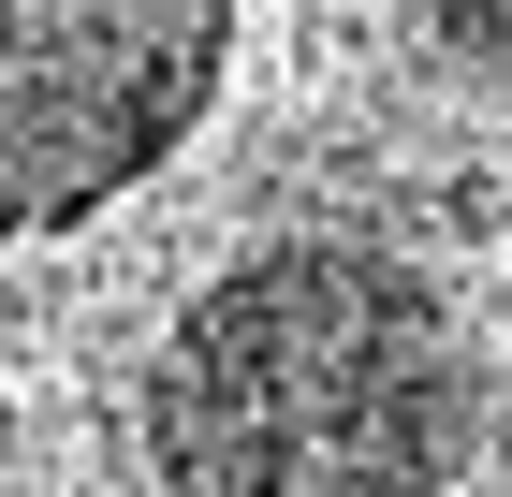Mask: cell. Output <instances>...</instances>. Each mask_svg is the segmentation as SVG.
Wrapping results in <instances>:
<instances>
[{
	"mask_svg": "<svg viewBox=\"0 0 512 497\" xmlns=\"http://www.w3.org/2000/svg\"><path fill=\"white\" fill-rule=\"evenodd\" d=\"M469 410V322L381 234H264L147 351V468L176 497H439Z\"/></svg>",
	"mask_w": 512,
	"mask_h": 497,
	"instance_id": "1",
	"label": "cell"
},
{
	"mask_svg": "<svg viewBox=\"0 0 512 497\" xmlns=\"http://www.w3.org/2000/svg\"><path fill=\"white\" fill-rule=\"evenodd\" d=\"M249 0H0V234L132 205L235 88Z\"/></svg>",
	"mask_w": 512,
	"mask_h": 497,
	"instance_id": "2",
	"label": "cell"
},
{
	"mask_svg": "<svg viewBox=\"0 0 512 497\" xmlns=\"http://www.w3.org/2000/svg\"><path fill=\"white\" fill-rule=\"evenodd\" d=\"M425 15H439V44H454L469 74H498V88H512V0H425Z\"/></svg>",
	"mask_w": 512,
	"mask_h": 497,
	"instance_id": "3",
	"label": "cell"
}]
</instances>
